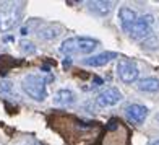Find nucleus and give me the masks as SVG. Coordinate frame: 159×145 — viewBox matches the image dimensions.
Wrapping results in <instances>:
<instances>
[{
  "label": "nucleus",
  "instance_id": "nucleus-14",
  "mask_svg": "<svg viewBox=\"0 0 159 145\" xmlns=\"http://www.w3.org/2000/svg\"><path fill=\"white\" fill-rule=\"evenodd\" d=\"M59 34H60V28L54 25H47L46 28L39 30V38L42 39H55Z\"/></svg>",
  "mask_w": 159,
  "mask_h": 145
},
{
  "label": "nucleus",
  "instance_id": "nucleus-18",
  "mask_svg": "<svg viewBox=\"0 0 159 145\" xmlns=\"http://www.w3.org/2000/svg\"><path fill=\"white\" fill-rule=\"evenodd\" d=\"M62 65H63L65 69H68L70 65H71V59H70V57H65V59H63V62H62Z\"/></svg>",
  "mask_w": 159,
  "mask_h": 145
},
{
  "label": "nucleus",
  "instance_id": "nucleus-9",
  "mask_svg": "<svg viewBox=\"0 0 159 145\" xmlns=\"http://www.w3.org/2000/svg\"><path fill=\"white\" fill-rule=\"evenodd\" d=\"M117 57H119L117 52H111V51H107V52H101V54H96V56L86 57V59H83V64L89 65V67H102V65L109 64L111 60L117 59Z\"/></svg>",
  "mask_w": 159,
  "mask_h": 145
},
{
  "label": "nucleus",
  "instance_id": "nucleus-22",
  "mask_svg": "<svg viewBox=\"0 0 159 145\" xmlns=\"http://www.w3.org/2000/svg\"><path fill=\"white\" fill-rule=\"evenodd\" d=\"M149 145H159V140H154V142H151Z\"/></svg>",
  "mask_w": 159,
  "mask_h": 145
},
{
  "label": "nucleus",
  "instance_id": "nucleus-13",
  "mask_svg": "<svg viewBox=\"0 0 159 145\" xmlns=\"http://www.w3.org/2000/svg\"><path fill=\"white\" fill-rule=\"evenodd\" d=\"M138 90L144 93H157L159 91V78L156 77H146L138 82Z\"/></svg>",
  "mask_w": 159,
  "mask_h": 145
},
{
  "label": "nucleus",
  "instance_id": "nucleus-16",
  "mask_svg": "<svg viewBox=\"0 0 159 145\" xmlns=\"http://www.w3.org/2000/svg\"><path fill=\"white\" fill-rule=\"evenodd\" d=\"M11 91H13V83L10 80H0V93L10 95Z\"/></svg>",
  "mask_w": 159,
  "mask_h": 145
},
{
  "label": "nucleus",
  "instance_id": "nucleus-21",
  "mask_svg": "<svg viewBox=\"0 0 159 145\" xmlns=\"http://www.w3.org/2000/svg\"><path fill=\"white\" fill-rule=\"evenodd\" d=\"M41 70H44V72H49V70H50V67H49V65H42V67H41Z\"/></svg>",
  "mask_w": 159,
  "mask_h": 145
},
{
  "label": "nucleus",
  "instance_id": "nucleus-12",
  "mask_svg": "<svg viewBox=\"0 0 159 145\" xmlns=\"http://www.w3.org/2000/svg\"><path fill=\"white\" fill-rule=\"evenodd\" d=\"M119 18H120V23H122V28H124L125 31L130 30V26H132L136 20H138V17H136V13L128 8V7H122V8L119 10Z\"/></svg>",
  "mask_w": 159,
  "mask_h": 145
},
{
  "label": "nucleus",
  "instance_id": "nucleus-1",
  "mask_svg": "<svg viewBox=\"0 0 159 145\" xmlns=\"http://www.w3.org/2000/svg\"><path fill=\"white\" fill-rule=\"evenodd\" d=\"M99 46L98 39L86 38V36H73V38L65 39L60 44V52L62 54H91L93 51Z\"/></svg>",
  "mask_w": 159,
  "mask_h": 145
},
{
  "label": "nucleus",
  "instance_id": "nucleus-19",
  "mask_svg": "<svg viewBox=\"0 0 159 145\" xmlns=\"http://www.w3.org/2000/svg\"><path fill=\"white\" fill-rule=\"evenodd\" d=\"M99 85H102V78L94 77V82H93V86H99Z\"/></svg>",
  "mask_w": 159,
  "mask_h": 145
},
{
  "label": "nucleus",
  "instance_id": "nucleus-15",
  "mask_svg": "<svg viewBox=\"0 0 159 145\" xmlns=\"http://www.w3.org/2000/svg\"><path fill=\"white\" fill-rule=\"evenodd\" d=\"M20 49H21V52H25V54H34L36 52V46L31 41H21Z\"/></svg>",
  "mask_w": 159,
  "mask_h": 145
},
{
  "label": "nucleus",
  "instance_id": "nucleus-11",
  "mask_svg": "<svg viewBox=\"0 0 159 145\" xmlns=\"http://www.w3.org/2000/svg\"><path fill=\"white\" fill-rule=\"evenodd\" d=\"M75 101H76L75 93L68 88L59 90L54 95V104H57V106H71Z\"/></svg>",
  "mask_w": 159,
  "mask_h": 145
},
{
  "label": "nucleus",
  "instance_id": "nucleus-2",
  "mask_svg": "<svg viewBox=\"0 0 159 145\" xmlns=\"http://www.w3.org/2000/svg\"><path fill=\"white\" fill-rule=\"evenodd\" d=\"M21 88L34 101H44L47 98V80L41 75H26L21 80Z\"/></svg>",
  "mask_w": 159,
  "mask_h": 145
},
{
  "label": "nucleus",
  "instance_id": "nucleus-23",
  "mask_svg": "<svg viewBox=\"0 0 159 145\" xmlns=\"http://www.w3.org/2000/svg\"><path fill=\"white\" fill-rule=\"evenodd\" d=\"M36 145H44V143H36Z\"/></svg>",
  "mask_w": 159,
  "mask_h": 145
},
{
  "label": "nucleus",
  "instance_id": "nucleus-17",
  "mask_svg": "<svg viewBox=\"0 0 159 145\" xmlns=\"http://www.w3.org/2000/svg\"><path fill=\"white\" fill-rule=\"evenodd\" d=\"M159 46V41L154 38V36H149V38H146L143 41V47H146V49H154Z\"/></svg>",
  "mask_w": 159,
  "mask_h": 145
},
{
  "label": "nucleus",
  "instance_id": "nucleus-20",
  "mask_svg": "<svg viewBox=\"0 0 159 145\" xmlns=\"http://www.w3.org/2000/svg\"><path fill=\"white\" fill-rule=\"evenodd\" d=\"M28 33H30V30H28V28H21V34H23V36H26Z\"/></svg>",
  "mask_w": 159,
  "mask_h": 145
},
{
  "label": "nucleus",
  "instance_id": "nucleus-4",
  "mask_svg": "<svg viewBox=\"0 0 159 145\" xmlns=\"http://www.w3.org/2000/svg\"><path fill=\"white\" fill-rule=\"evenodd\" d=\"M23 7L20 3H5L0 8V31H8L15 28L21 20Z\"/></svg>",
  "mask_w": 159,
  "mask_h": 145
},
{
  "label": "nucleus",
  "instance_id": "nucleus-6",
  "mask_svg": "<svg viewBox=\"0 0 159 145\" xmlns=\"http://www.w3.org/2000/svg\"><path fill=\"white\" fill-rule=\"evenodd\" d=\"M124 99V96H122V93L114 88V86H111V88H106L99 93V95L96 96V104L99 108H111V106H115L117 103H120V101Z\"/></svg>",
  "mask_w": 159,
  "mask_h": 145
},
{
  "label": "nucleus",
  "instance_id": "nucleus-7",
  "mask_svg": "<svg viewBox=\"0 0 159 145\" xmlns=\"http://www.w3.org/2000/svg\"><path fill=\"white\" fill-rule=\"evenodd\" d=\"M127 33L132 36L133 39H143L144 41L146 38L151 36V25L144 20V17H141V18L136 20L132 26H130V30Z\"/></svg>",
  "mask_w": 159,
  "mask_h": 145
},
{
  "label": "nucleus",
  "instance_id": "nucleus-10",
  "mask_svg": "<svg viewBox=\"0 0 159 145\" xmlns=\"http://www.w3.org/2000/svg\"><path fill=\"white\" fill-rule=\"evenodd\" d=\"M88 8L98 17H106L109 15L114 8L112 2H106V0H94V2H88Z\"/></svg>",
  "mask_w": 159,
  "mask_h": 145
},
{
  "label": "nucleus",
  "instance_id": "nucleus-3",
  "mask_svg": "<svg viewBox=\"0 0 159 145\" xmlns=\"http://www.w3.org/2000/svg\"><path fill=\"white\" fill-rule=\"evenodd\" d=\"M130 140V130L127 126L119 119H111L106 126L104 145H128Z\"/></svg>",
  "mask_w": 159,
  "mask_h": 145
},
{
  "label": "nucleus",
  "instance_id": "nucleus-5",
  "mask_svg": "<svg viewBox=\"0 0 159 145\" xmlns=\"http://www.w3.org/2000/svg\"><path fill=\"white\" fill-rule=\"evenodd\" d=\"M140 70L136 67V62L132 59H119L117 64V75L124 83H133L138 78Z\"/></svg>",
  "mask_w": 159,
  "mask_h": 145
},
{
  "label": "nucleus",
  "instance_id": "nucleus-8",
  "mask_svg": "<svg viewBox=\"0 0 159 145\" xmlns=\"http://www.w3.org/2000/svg\"><path fill=\"white\" fill-rule=\"evenodd\" d=\"M125 114L130 122H133V124H141V122H144V119L148 118V108L143 106V104H128L125 108Z\"/></svg>",
  "mask_w": 159,
  "mask_h": 145
}]
</instances>
